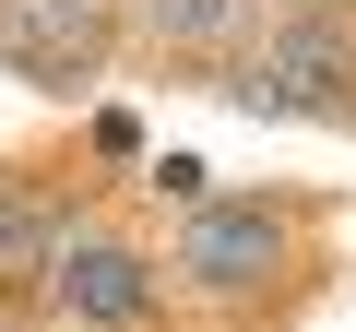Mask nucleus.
Masks as SVG:
<instances>
[{
  "instance_id": "9d476101",
  "label": "nucleus",
  "mask_w": 356,
  "mask_h": 332,
  "mask_svg": "<svg viewBox=\"0 0 356 332\" xmlns=\"http://www.w3.org/2000/svg\"><path fill=\"white\" fill-rule=\"evenodd\" d=\"M0 332H36V320H24V308H0Z\"/></svg>"
},
{
  "instance_id": "9b49d317",
  "label": "nucleus",
  "mask_w": 356,
  "mask_h": 332,
  "mask_svg": "<svg viewBox=\"0 0 356 332\" xmlns=\"http://www.w3.org/2000/svg\"><path fill=\"white\" fill-rule=\"evenodd\" d=\"M178 332H191V320H178Z\"/></svg>"
},
{
  "instance_id": "39448f33",
  "label": "nucleus",
  "mask_w": 356,
  "mask_h": 332,
  "mask_svg": "<svg viewBox=\"0 0 356 332\" xmlns=\"http://www.w3.org/2000/svg\"><path fill=\"white\" fill-rule=\"evenodd\" d=\"M273 24V0H119V36L143 72H166L178 95H214V72H238Z\"/></svg>"
},
{
  "instance_id": "f257e3e1",
  "label": "nucleus",
  "mask_w": 356,
  "mask_h": 332,
  "mask_svg": "<svg viewBox=\"0 0 356 332\" xmlns=\"http://www.w3.org/2000/svg\"><path fill=\"white\" fill-rule=\"evenodd\" d=\"M332 202L321 190H214L166 214V285L191 332H297L332 297Z\"/></svg>"
},
{
  "instance_id": "6e6552de",
  "label": "nucleus",
  "mask_w": 356,
  "mask_h": 332,
  "mask_svg": "<svg viewBox=\"0 0 356 332\" xmlns=\"http://www.w3.org/2000/svg\"><path fill=\"white\" fill-rule=\"evenodd\" d=\"M83 154H107V166H131V154H143V131H131V119H119V107H107V119H95V131H83Z\"/></svg>"
},
{
  "instance_id": "20e7f679",
  "label": "nucleus",
  "mask_w": 356,
  "mask_h": 332,
  "mask_svg": "<svg viewBox=\"0 0 356 332\" xmlns=\"http://www.w3.org/2000/svg\"><path fill=\"white\" fill-rule=\"evenodd\" d=\"M95 202H119V190L83 179L72 154H0V308H24V320H36L48 261L72 249V226H83Z\"/></svg>"
},
{
  "instance_id": "f03ea898",
  "label": "nucleus",
  "mask_w": 356,
  "mask_h": 332,
  "mask_svg": "<svg viewBox=\"0 0 356 332\" xmlns=\"http://www.w3.org/2000/svg\"><path fill=\"white\" fill-rule=\"evenodd\" d=\"M36 332H178V285H166V238L119 202H95L72 226V249L48 261Z\"/></svg>"
},
{
  "instance_id": "1a4fd4ad",
  "label": "nucleus",
  "mask_w": 356,
  "mask_h": 332,
  "mask_svg": "<svg viewBox=\"0 0 356 332\" xmlns=\"http://www.w3.org/2000/svg\"><path fill=\"white\" fill-rule=\"evenodd\" d=\"M273 24H356V0H273Z\"/></svg>"
},
{
  "instance_id": "423d86ee",
  "label": "nucleus",
  "mask_w": 356,
  "mask_h": 332,
  "mask_svg": "<svg viewBox=\"0 0 356 332\" xmlns=\"http://www.w3.org/2000/svg\"><path fill=\"white\" fill-rule=\"evenodd\" d=\"M119 60H131L119 0H13V13H0V72L36 83V95H83Z\"/></svg>"
},
{
  "instance_id": "7ed1b4c3",
  "label": "nucleus",
  "mask_w": 356,
  "mask_h": 332,
  "mask_svg": "<svg viewBox=\"0 0 356 332\" xmlns=\"http://www.w3.org/2000/svg\"><path fill=\"white\" fill-rule=\"evenodd\" d=\"M226 107L250 119H321V131H356V24H261V48L238 72H214Z\"/></svg>"
},
{
  "instance_id": "0eeeda50",
  "label": "nucleus",
  "mask_w": 356,
  "mask_h": 332,
  "mask_svg": "<svg viewBox=\"0 0 356 332\" xmlns=\"http://www.w3.org/2000/svg\"><path fill=\"white\" fill-rule=\"evenodd\" d=\"M143 202H154V214H191V202H214V166H202V154H154V166H143Z\"/></svg>"
}]
</instances>
